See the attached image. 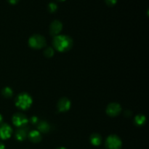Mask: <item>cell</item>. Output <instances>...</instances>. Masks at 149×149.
<instances>
[{
  "instance_id": "cell-1",
  "label": "cell",
  "mask_w": 149,
  "mask_h": 149,
  "mask_svg": "<svg viewBox=\"0 0 149 149\" xmlns=\"http://www.w3.org/2000/svg\"><path fill=\"white\" fill-rule=\"evenodd\" d=\"M73 41L69 36L65 35H57L53 39V45L57 50L65 52L71 48Z\"/></svg>"
},
{
  "instance_id": "cell-2",
  "label": "cell",
  "mask_w": 149,
  "mask_h": 149,
  "mask_svg": "<svg viewBox=\"0 0 149 149\" xmlns=\"http://www.w3.org/2000/svg\"><path fill=\"white\" fill-rule=\"evenodd\" d=\"M32 103V99L31 96L27 93H21L19 95L16 99L15 104L20 109H27L31 106Z\"/></svg>"
},
{
  "instance_id": "cell-3",
  "label": "cell",
  "mask_w": 149,
  "mask_h": 149,
  "mask_svg": "<svg viewBox=\"0 0 149 149\" xmlns=\"http://www.w3.org/2000/svg\"><path fill=\"white\" fill-rule=\"evenodd\" d=\"M29 43L31 47L35 49H40L46 45V41L45 38L41 35L35 34L29 39Z\"/></svg>"
},
{
  "instance_id": "cell-4",
  "label": "cell",
  "mask_w": 149,
  "mask_h": 149,
  "mask_svg": "<svg viewBox=\"0 0 149 149\" xmlns=\"http://www.w3.org/2000/svg\"><path fill=\"white\" fill-rule=\"evenodd\" d=\"M106 145L109 149H120L122 147V141L116 135H111L106 139Z\"/></svg>"
},
{
  "instance_id": "cell-5",
  "label": "cell",
  "mask_w": 149,
  "mask_h": 149,
  "mask_svg": "<svg viewBox=\"0 0 149 149\" xmlns=\"http://www.w3.org/2000/svg\"><path fill=\"white\" fill-rule=\"evenodd\" d=\"M13 122L14 125L18 127H22L27 125L28 119L24 114L20 113H15L13 117Z\"/></svg>"
},
{
  "instance_id": "cell-6",
  "label": "cell",
  "mask_w": 149,
  "mask_h": 149,
  "mask_svg": "<svg viewBox=\"0 0 149 149\" xmlns=\"http://www.w3.org/2000/svg\"><path fill=\"white\" fill-rule=\"evenodd\" d=\"M12 133H13V130L9 125L3 124L0 126V138L3 140L8 139L9 138H10Z\"/></svg>"
},
{
  "instance_id": "cell-7",
  "label": "cell",
  "mask_w": 149,
  "mask_h": 149,
  "mask_svg": "<svg viewBox=\"0 0 149 149\" xmlns=\"http://www.w3.org/2000/svg\"><path fill=\"white\" fill-rule=\"evenodd\" d=\"M121 106L120 105L116 103H112L108 106L106 111L109 115L111 116H117L121 111Z\"/></svg>"
},
{
  "instance_id": "cell-8",
  "label": "cell",
  "mask_w": 149,
  "mask_h": 149,
  "mask_svg": "<svg viewBox=\"0 0 149 149\" xmlns=\"http://www.w3.org/2000/svg\"><path fill=\"white\" fill-rule=\"evenodd\" d=\"M70 106H71V102L66 97H63L58 102V107L60 111L63 112L69 110Z\"/></svg>"
},
{
  "instance_id": "cell-9",
  "label": "cell",
  "mask_w": 149,
  "mask_h": 149,
  "mask_svg": "<svg viewBox=\"0 0 149 149\" xmlns=\"http://www.w3.org/2000/svg\"><path fill=\"white\" fill-rule=\"evenodd\" d=\"M63 28L62 23H61L58 20H55V21L52 22L50 25V33L52 35H57L61 31Z\"/></svg>"
},
{
  "instance_id": "cell-10",
  "label": "cell",
  "mask_w": 149,
  "mask_h": 149,
  "mask_svg": "<svg viewBox=\"0 0 149 149\" xmlns=\"http://www.w3.org/2000/svg\"><path fill=\"white\" fill-rule=\"evenodd\" d=\"M15 136L18 141L25 140L26 137L28 136V128H26V126L20 127V129L17 130V131L16 132Z\"/></svg>"
},
{
  "instance_id": "cell-11",
  "label": "cell",
  "mask_w": 149,
  "mask_h": 149,
  "mask_svg": "<svg viewBox=\"0 0 149 149\" xmlns=\"http://www.w3.org/2000/svg\"><path fill=\"white\" fill-rule=\"evenodd\" d=\"M28 137L30 139L31 141L33 143H38L41 141L42 139V136H41V134L39 131L37 130H33L31 131L30 132H29L28 134Z\"/></svg>"
},
{
  "instance_id": "cell-12",
  "label": "cell",
  "mask_w": 149,
  "mask_h": 149,
  "mask_svg": "<svg viewBox=\"0 0 149 149\" xmlns=\"http://www.w3.org/2000/svg\"><path fill=\"white\" fill-rule=\"evenodd\" d=\"M90 141L94 146H99L101 143V137L97 133H94L90 137Z\"/></svg>"
},
{
  "instance_id": "cell-13",
  "label": "cell",
  "mask_w": 149,
  "mask_h": 149,
  "mask_svg": "<svg viewBox=\"0 0 149 149\" xmlns=\"http://www.w3.org/2000/svg\"><path fill=\"white\" fill-rule=\"evenodd\" d=\"M38 129L42 132H47L49 130V125L45 121H42L38 123Z\"/></svg>"
},
{
  "instance_id": "cell-14",
  "label": "cell",
  "mask_w": 149,
  "mask_h": 149,
  "mask_svg": "<svg viewBox=\"0 0 149 149\" xmlns=\"http://www.w3.org/2000/svg\"><path fill=\"white\" fill-rule=\"evenodd\" d=\"M146 120V119L145 116H143V115H138L135 119V123L138 125H143L145 123Z\"/></svg>"
},
{
  "instance_id": "cell-15",
  "label": "cell",
  "mask_w": 149,
  "mask_h": 149,
  "mask_svg": "<svg viewBox=\"0 0 149 149\" xmlns=\"http://www.w3.org/2000/svg\"><path fill=\"white\" fill-rule=\"evenodd\" d=\"M13 90H11V88H10V87H5V88L3 89V90H2V94L5 97H12V95H13Z\"/></svg>"
},
{
  "instance_id": "cell-16",
  "label": "cell",
  "mask_w": 149,
  "mask_h": 149,
  "mask_svg": "<svg viewBox=\"0 0 149 149\" xmlns=\"http://www.w3.org/2000/svg\"><path fill=\"white\" fill-rule=\"evenodd\" d=\"M57 8H58V7H57V4L55 3L51 2L48 4V10L51 13H54L55 11H56Z\"/></svg>"
},
{
  "instance_id": "cell-17",
  "label": "cell",
  "mask_w": 149,
  "mask_h": 149,
  "mask_svg": "<svg viewBox=\"0 0 149 149\" xmlns=\"http://www.w3.org/2000/svg\"><path fill=\"white\" fill-rule=\"evenodd\" d=\"M53 54H54V51L51 47H48L45 49V55H46L47 58H51V57L53 55Z\"/></svg>"
},
{
  "instance_id": "cell-18",
  "label": "cell",
  "mask_w": 149,
  "mask_h": 149,
  "mask_svg": "<svg viewBox=\"0 0 149 149\" xmlns=\"http://www.w3.org/2000/svg\"><path fill=\"white\" fill-rule=\"evenodd\" d=\"M106 2V4H108V5H110V6H113L116 3V1L117 0H105Z\"/></svg>"
},
{
  "instance_id": "cell-19",
  "label": "cell",
  "mask_w": 149,
  "mask_h": 149,
  "mask_svg": "<svg viewBox=\"0 0 149 149\" xmlns=\"http://www.w3.org/2000/svg\"><path fill=\"white\" fill-rule=\"evenodd\" d=\"M31 122L33 124H36L37 123V122H38V118L36 117V116H33V117H31Z\"/></svg>"
},
{
  "instance_id": "cell-20",
  "label": "cell",
  "mask_w": 149,
  "mask_h": 149,
  "mask_svg": "<svg viewBox=\"0 0 149 149\" xmlns=\"http://www.w3.org/2000/svg\"><path fill=\"white\" fill-rule=\"evenodd\" d=\"M8 1L10 3V4H15L18 1V0H8Z\"/></svg>"
},
{
  "instance_id": "cell-21",
  "label": "cell",
  "mask_w": 149,
  "mask_h": 149,
  "mask_svg": "<svg viewBox=\"0 0 149 149\" xmlns=\"http://www.w3.org/2000/svg\"><path fill=\"white\" fill-rule=\"evenodd\" d=\"M0 149H5L4 144L1 143H0Z\"/></svg>"
},
{
  "instance_id": "cell-22",
  "label": "cell",
  "mask_w": 149,
  "mask_h": 149,
  "mask_svg": "<svg viewBox=\"0 0 149 149\" xmlns=\"http://www.w3.org/2000/svg\"><path fill=\"white\" fill-rule=\"evenodd\" d=\"M2 120H3V118H2V116H1V115L0 114V124L2 122Z\"/></svg>"
},
{
  "instance_id": "cell-23",
  "label": "cell",
  "mask_w": 149,
  "mask_h": 149,
  "mask_svg": "<svg viewBox=\"0 0 149 149\" xmlns=\"http://www.w3.org/2000/svg\"><path fill=\"white\" fill-rule=\"evenodd\" d=\"M57 149H66V148H63V147H61V148H57Z\"/></svg>"
},
{
  "instance_id": "cell-24",
  "label": "cell",
  "mask_w": 149,
  "mask_h": 149,
  "mask_svg": "<svg viewBox=\"0 0 149 149\" xmlns=\"http://www.w3.org/2000/svg\"><path fill=\"white\" fill-rule=\"evenodd\" d=\"M59 1H65V0H59Z\"/></svg>"
}]
</instances>
